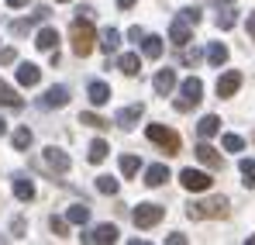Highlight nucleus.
Segmentation results:
<instances>
[{
    "label": "nucleus",
    "instance_id": "nucleus-3",
    "mask_svg": "<svg viewBox=\"0 0 255 245\" xmlns=\"http://www.w3.org/2000/svg\"><path fill=\"white\" fill-rule=\"evenodd\" d=\"M200 97H204V83L197 80V76L183 80V86H179V97H176V111H193V107L200 104Z\"/></svg>",
    "mask_w": 255,
    "mask_h": 245
},
{
    "label": "nucleus",
    "instance_id": "nucleus-33",
    "mask_svg": "<svg viewBox=\"0 0 255 245\" xmlns=\"http://www.w3.org/2000/svg\"><path fill=\"white\" fill-rule=\"evenodd\" d=\"M31 138H35V135H31L28 128H17V131H14V149H28Z\"/></svg>",
    "mask_w": 255,
    "mask_h": 245
},
{
    "label": "nucleus",
    "instance_id": "nucleus-36",
    "mask_svg": "<svg viewBox=\"0 0 255 245\" xmlns=\"http://www.w3.org/2000/svg\"><path fill=\"white\" fill-rule=\"evenodd\" d=\"M48 225H52V232H55V235H66V228H69V221H66V218H52Z\"/></svg>",
    "mask_w": 255,
    "mask_h": 245
},
{
    "label": "nucleus",
    "instance_id": "nucleus-9",
    "mask_svg": "<svg viewBox=\"0 0 255 245\" xmlns=\"http://www.w3.org/2000/svg\"><path fill=\"white\" fill-rule=\"evenodd\" d=\"M238 86H242V73H238V69H228V73L217 80V97H224V100H228V97H235V93H238Z\"/></svg>",
    "mask_w": 255,
    "mask_h": 245
},
{
    "label": "nucleus",
    "instance_id": "nucleus-42",
    "mask_svg": "<svg viewBox=\"0 0 255 245\" xmlns=\"http://www.w3.org/2000/svg\"><path fill=\"white\" fill-rule=\"evenodd\" d=\"M28 0H7V7H24Z\"/></svg>",
    "mask_w": 255,
    "mask_h": 245
},
{
    "label": "nucleus",
    "instance_id": "nucleus-13",
    "mask_svg": "<svg viewBox=\"0 0 255 245\" xmlns=\"http://www.w3.org/2000/svg\"><path fill=\"white\" fill-rule=\"evenodd\" d=\"M45 163H48V169H55V173H66V169H69V156H66L62 149L48 145V149H45Z\"/></svg>",
    "mask_w": 255,
    "mask_h": 245
},
{
    "label": "nucleus",
    "instance_id": "nucleus-27",
    "mask_svg": "<svg viewBox=\"0 0 255 245\" xmlns=\"http://www.w3.org/2000/svg\"><path fill=\"white\" fill-rule=\"evenodd\" d=\"M235 21H238V10H231V7H224V10L217 14V28H221V31L235 28Z\"/></svg>",
    "mask_w": 255,
    "mask_h": 245
},
{
    "label": "nucleus",
    "instance_id": "nucleus-19",
    "mask_svg": "<svg viewBox=\"0 0 255 245\" xmlns=\"http://www.w3.org/2000/svg\"><path fill=\"white\" fill-rule=\"evenodd\" d=\"M217 131H221V118H217V114L200 118V124H197V135H200V138H214Z\"/></svg>",
    "mask_w": 255,
    "mask_h": 245
},
{
    "label": "nucleus",
    "instance_id": "nucleus-1",
    "mask_svg": "<svg viewBox=\"0 0 255 245\" xmlns=\"http://www.w3.org/2000/svg\"><path fill=\"white\" fill-rule=\"evenodd\" d=\"M69 35H73V52L86 59L90 52H93V45H97V35H93V24H90V17H76L73 21V28H69Z\"/></svg>",
    "mask_w": 255,
    "mask_h": 245
},
{
    "label": "nucleus",
    "instance_id": "nucleus-20",
    "mask_svg": "<svg viewBox=\"0 0 255 245\" xmlns=\"http://www.w3.org/2000/svg\"><path fill=\"white\" fill-rule=\"evenodd\" d=\"M100 48L111 55V52H118L121 48V31L118 28H104V35H100Z\"/></svg>",
    "mask_w": 255,
    "mask_h": 245
},
{
    "label": "nucleus",
    "instance_id": "nucleus-38",
    "mask_svg": "<svg viewBox=\"0 0 255 245\" xmlns=\"http://www.w3.org/2000/svg\"><path fill=\"white\" fill-rule=\"evenodd\" d=\"M14 59H17L14 48H3V52H0V62H14Z\"/></svg>",
    "mask_w": 255,
    "mask_h": 245
},
{
    "label": "nucleus",
    "instance_id": "nucleus-18",
    "mask_svg": "<svg viewBox=\"0 0 255 245\" xmlns=\"http://www.w3.org/2000/svg\"><path fill=\"white\" fill-rule=\"evenodd\" d=\"M197 159H200L204 166H211V169H221V156H217V149H211L207 142L197 145Z\"/></svg>",
    "mask_w": 255,
    "mask_h": 245
},
{
    "label": "nucleus",
    "instance_id": "nucleus-7",
    "mask_svg": "<svg viewBox=\"0 0 255 245\" xmlns=\"http://www.w3.org/2000/svg\"><path fill=\"white\" fill-rule=\"evenodd\" d=\"M190 38H193V24H190L186 17H176L169 24V41L183 48V45H190Z\"/></svg>",
    "mask_w": 255,
    "mask_h": 245
},
{
    "label": "nucleus",
    "instance_id": "nucleus-12",
    "mask_svg": "<svg viewBox=\"0 0 255 245\" xmlns=\"http://www.w3.org/2000/svg\"><path fill=\"white\" fill-rule=\"evenodd\" d=\"M38 80H42V69L35 62H21L17 66V83L21 86H38Z\"/></svg>",
    "mask_w": 255,
    "mask_h": 245
},
{
    "label": "nucleus",
    "instance_id": "nucleus-14",
    "mask_svg": "<svg viewBox=\"0 0 255 245\" xmlns=\"http://www.w3.org/2000/svg\"><path fill=\"white\" fill-rule=\"evenodd\" d=\"M152 86H155V93L169 97L172 90H176V73H172V69H159V73H155V80H152Z\"/></svg>",
    "mask_w": 255,
    "mask_h": 245
},
{
    "label": "nucleus",
    "instance_id": "nucleus-16",
    "mask_svg": "<svg viewBox=\"0 0 255 245\" xmlns=\"http://www.w3.org/2000/svg\"><path fill=\"white\" fill-rule=\"evenodd\" d=\"M118 69H121L125 76H138V73H141V59H138V52H125V55L118 59Z\"/></svg>",
    "mask_w": 255,
    "mask_h": 245
},
{
    "label": "nucleus",
    "instance_id": "nucleus-11",
    "mask_svg": "<svg viewBox=\"0 0 255 245\" xmlns=\"http://www.w3.org/2000/svg\"><path fill=\"white\" fill-rule=\"evenodd\" d=\"M86 93H90V104L93 107H104V104H111V86L100 80H93L90 86H86Z\"/></svg>",
    "mask_w": 255,
    "mask_h": 245
},
{
    "label": "nucleus",
    "instance_id": "nucleus-35",
    "mask_svg": "<svg viewBox=\"0 0 255 245\" xmlns=\"http://www.w3.org/2000/svg\"><path fill=\"white\" fill-rule=\"evenodd\" d=\"M179 17H186L190 24H200V7H183V10H179Z\"/></svg>",
    "mask_w": 255,
    "mask_h": 245
},
{
    "label": "nucleus",
    "instance_id": "nucleus-2",
    "mask_svg": "<svg viewBox=\"0 0 255 245\" xmlns=\"http://www.w3.org/2000/svg\"><path fill=\"white\" fill-rule=\"evenodd\" d=\"M186 214H190L193 221H200V218H224V214H228V201H224V197H211V201H193V204L186 207Z\"/></svg>",
    "mask_w": 255,
    "mask_h": 245
},
{
    "label": "nucleus",
    "instance_id": "nucleus-43",
    "mask_svg": "<svg viewBox=\"0 0 255 245\" xmlns=\"http://www.w3.org/2000/svg\"><path fill=\"white\" fill-rule=\"evenodd\" d=\"M228 3H235V0H217V7H228Z\"/></svg>",
    "mask_w": 255,
    "mask_h": 245
},
{
    "label": "nucleus",
    "instance_id": "nucleus-45",
    "mask_svg": "<svg viewBox=\"0 0 255 245\" xmlns=\"http://www.w3.org/2000/svg\"><path fill=\"white\" fill-rule=\"evenodd\" d=\"M249 245H255V235H249Z\"/></svg>",
    "mask_w": 255,
    "mask_h": 245
},
{
    "label": "nucleus",
    "instance_id": "nucleus-17",
    "mask_svg": "<svg viewBox=\"0 0 255 245\" xmlns=\"http://www.w3.org/2000/svg\"><path fill=\"white\" fill-rule=\"evenodd\" d=\"M166 180H169V169H166L162 163H155V166L145 169V183H148V187H162Z\"/></svg>",
    "mask_w": 255,
    "mask_h": 245
},
{
    "label": "nucleus",
    "instance_id": "nucleus-44",
    "mask_svg": "<svg viewBox=\"0 0 255 245\" xmlns=\"http://www.w3.org/2000/svg\"><path fill=\"white\" fill-rule=\"evenodd\" d=\"M3 131H7V121H3V118H0V135H3Z\"/></svg>",
    "mask_w": 255,
    "mask_h": 245
},
{
    "label": "nucleus",
    "instance_id": "nucleus-28",
    "mask_svg": "<svg viewBox=\"0 0 255 245\" xmlns=\"http://www.w3.org/2000/svg\"><path fill=\"white\" fill-rule=\"evenodd\" d=\"M238 169H242V176H245V187H252V190H255V159H242Z\"/></svg>",
    "mask_w": 255,
    "mask_h": 245
},
{
    "label": "nucleus",
    "instance_id": "nucleus-46",
    "mask_svg": "<svg viewBox=\"0 0 255 245\" xmlns=\"http://www.w3.org/2000/svg\"><path fill=\"white\" fill-rule=\"evenodd\" d=\"M55 3H69V0H55Z\"/></svg>",
    "mask_w": 255,
    "mask_h": 245
},
{
    "label": "nucleus",
    "instance_id": "nucleus-8",
    "mask_svg": "<svg viewBox=\"0 0 255 245\" xmlns=\"http://www.w3.org/2000/svg\"><path fill=\"white\" fill-rule=\"evenodd\" d=\"M80 239H83V242H93V245H107V242H118V228H114V225H97L93 232H86Z\"/></svg>",
    "mask_w": 255,
    "mask_h": 245
},
{
    "label": "nucleus",
    "instance_id": "nucleus-32",
    "mask_svg": "<svg viewBox=\"0 0 255 245\" xmlns=\"http://www.w3.org/2000/svg\"><path fill=\"white\" fill-rule=\"evenodd\" d=\"M97 190L114 197V194H118V180H114V176H97Z\"/></svg>",
    "mask_w": 255,
    "mask_h": 245
},
{
    "label": "nucleus",
    "instance_id": "nucleus-4",
    "mask_svg": "<svg viewBox=\"0 0 255 245\" xmlns=\"http://www.w3.org/2000/svg\"><path fill=\"white\" fill-rule=\"evenodd\" d=\"M145 135H148V142H155V145H162L166 149V156H176L179 152V135L166 128V124H148L145 128Z\"/></svg>",
    "mask_w": 255,
    "mask_h": 245
},
{
    "label": "nucleus",
    "instance_id": "nucleus-41",
    "mask_svg": "<svg viewBox=\"0 0 255 245\" xmlns=\"http://www.w3.org/2000/svg\"><path fill=\"white\" fill-rule=\"evenodd\" d=\"M131 3H138V0H118V7H121V10H128Z\"/></svg>",
    "mask_w": 255,
    "mask_h": 245
},
{
    "label": "nucleus",
    "instance_id": "nucleus-24",
    "mask_svg": "<svg viewBox=\"0 0 255 245\" xmlns=\"http://www.w3.org/2000/svg\"><path fill=\"white\" fill-rule=\"evenodd\" d=\"M141 52H145L148 59H159V55H162V38H159V35H145V38H141Z\"/></svg>",
    "mask_w": 255,
    "mask_h": 245
},
{
    "label": "nucleus",
    "instance_id": "nucleus-31",
    "mask_svg": "<svg viewBox=\"0 0 255 245\" xmlns=\"http://www.w3.org/2000/svg\"><path fill=\"white\" fill-rule=\"evenodd\" d=\"M221 145H224L228 152H242V149H245V138H242V135H224Z\"/></svg>",
    "mask_w": 255,
    "mask_h": 245
},
{
    "label": "nucleus",
    "instance_id": "nucleus-37",
    "mask_svg": "<svg viewBox=\"0 0 255 245\" xmlns=\"http://www.w3.org/2000/svg\"><path fill=\"white\" fill-rule=\"evenodd\" d=\"M166 242H169V245H183V242H186V235H179V232H172V235H166Z\"/></svg>",
    "mask_w": 255,
    "mask_h": 245
},
{
    "label": "nucleus",
    "instance_id": "nucleus-25",
    "mask_svg": "<svg viewBox=\"0 0 255 245\" xmlns=\"http://www.w3.org/2000/svg\"><path fill=\"white\" fill-rule=\"evenodd\" d=\"M66 221H69V225H86V221H90V207L86 204H73L69 211H66Z\"/></svg>",
    "mask_w": 255,
    "mask_h": 245
},
{
    "label": "nucleus",
    "instance_id": "nucleus-29",
    "mask_svg": "<svg viewBox=\"0 0 255 245\" xmlns=\"http://www.w3.org/2000/svg\"><path fill=\"white\" fill-rule=\"evenodd\" d=\"M0 104H7V107H21V97H17L7 83H0Z\"/></svg>",
    "mask_w": 255,
    "mask_h": 245
},
{
    "label": "nucleus",
    "instance_id": "nucleus-10",
    "mask_svg": "<svg viewBox=\"0 0 255 245\" xmlns=\"http://www.w3.org/2000/svg\"><path fill=\"white\" fill-rule=\"evenodd\" d=\"M141 114H145V104H128L125 111H118L114 124H121V128H134V124L141 121Z\"/></svg>",
    "mask_w": 255,
    "mask_h": 245
},
{
    "label": "nucleus",
    "instance_id": "nucleus-21",
    "mask_svg": "<svg viewBox=\"0 0 255 245\" xmlns=\"http://www.w3.org/2000/svg\"><path fill=\"white\" fill-rule=\"evenodd\" d=\"M35 45H38L42 52H52V48L59 45V31H55V28H42L38 38H35Z\"/></svg>",
    "mask_w": 255,
    "mask_h": 245
},
{
    "label": "nucleus",
    "instance_id": "nucleus-39",
    "mask_svg": "<svg viewBox=\"0 0 255 245\" xmlns=\"http://www.w3.org/2000/svg\"><path fill=\"white\" fill-rule=\"evenodd\" d=\"M128 38H131V41H141V38H145V31H141V28H131V31H128Z\"/></svg>",
    "mask_w": 255,
    "mask_h": 245
},
{
    "label": "nucleus",
    "instance_id": "nucleus-5",
    "mask_svg": "<svg viewBox=\"0 0 255 245\" xmlns=\"http://www.w3.org/2000/svg\"><path fill=\"white\" fill-rule=\"evenodd\" d=\"M162 214H166V207H162V204H138L131 218H134V225H138V228H152V225H159V221H162Z\"/></svg>",
    "mask_w": 255,
    "mask_h": 245
},
{
    "label": "nucleus",
    "instance_id": "nucleus-6",
    "mask_svg": "<svg viewBox=\"0 0 255 245\" xmlns=\"http://www.w3.org/2000/svg\"><path fill=\"white\" fill-rule=\"evenodd\" d=\"M179 183L186 187V190H193V194H204V190H211V176L207 173H200V169H183L179 173Z\"/></svg>",
    "mask_w": 255,
    "mask_h": 245
},
{
    "label": "nucleus",
    "instance_id": "nucleus-22",
    "mask_svg": "<svg viewBox=\"0 0 255 245\" xmlns=\"http://www.w3.org/2000/svg\"><path fill=\"white\" fill-rule=\"evenodd\" d=\"M107 152H111V145H107L104 138H93V142H90L86 159H90V163H104V159H107Z\"/></svg>",
    "mask_w": 255,
    "mask_h": 245
},
{
    "label": "nucleus",
    "instance_id": "nucleus-40",
    "mask_svg": "<svg viewBox=\"0 0 255 245\" xmlns=\"http://www.w3.org/2000/svg\"><path fill=\"white\" fill-rule=\"evenodd\" d=\"M249 35L255 38V14H249Z\"/></svg>",
    "mask_w": 255,
    "mask_h": 245
},
{
    "label": "nucleus",
    "instance_id": "nucleus-34",
    "mask_svg": "<svg viewBox=\"0 0 255 245\" xmlns=\"http://www.w3.org/2000/svg\"><path fill=\"white\" fill-rule=\"evenodd\" d=\"M80 124H90V128H107L111 121H104L100 114H90V111H86V114H80Z\"/></svg>",
    "mask_w": 255,
    "mask_h": 245
},
{
    "label": "nucleus",
    "instance_id": "nucleus-15",
    "mask_svg": "<svg viewBox=\"0 0 255 245\" xmlns=\"http://www.w3.org/2000/svg\"><path fill=\"white\" fill-rule=\"evenodd\" d=\"M69 104V90L66 86H48L45 90V107H66Z\"/></svg>",
    "mask_w": 255,
    "mask_h": 245
},
{
    "label": "nucleus",
    "instance_id": "nucleus-23",
    "mask_svg": "<svg viewBox=\"0 0 255 245\" xmlns=\"http://www.w3.org/2000/svg\"><path fill=\"white\" fill-rule=\"evenodd\" d=\"M14 197H17V201H24V204H28V201H35V183H31V180H24V176H21V180H14Z\"/></svg>",
    "mask_w": 255,
    "mask_h": 245
},
{
    "label": "nucleus",
    "instance_id": "nucleus-30",
    "mask_svg": "<svg viewBox=\"0 0 255 245\" xmlns=\"http://www.w3.org/2000/svg\"><path fill=\"white\" fill-rule=\"evenodd\" d=\"M138 169H141V159L138 156H121V173L125 176H134Z\"/></svg>",
    "mask_w": 255,
    "mask_h": 245
},
{
    "label": "nucleus",
    "instance_id": "nucleus-26",
    "mask_svg": "<svg viewBox=\"0 0 255 245\" xmlns=\"http://www.w3.org/2000/svg\"><path fill=\"white\" fill-rule=\"evenodd\" d=\"M207 62H211V66H224V62H228V45L214 41L211 48H207Z\"/></svg>",
    "mask_w": 255,
    "mask_h": 245
}]
</instances>
